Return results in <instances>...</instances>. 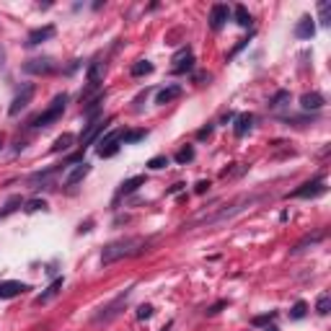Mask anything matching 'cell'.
Returning <instances> with one entry per match:
<instances>
[{"label":"cell","instance_id":"obj_9","mask_svg":"<svg viewBox=\"0 0 331 331\" xmlns=\"http://www.w3.org/2000/svg\"><path fill=\"white\" fill-rule=\"evenodd\" d=\"M106 124H112V119H96V122H91V124H86V129H83V135H80V150H86L88 145H96V140L101 137V132L106 129Z\"/></svg>","mask_w":331,"mask_h":331},{"label":"cell","instance_id":"obj_15","mask_svg":"<svg viewBox=\"0 0 331 331\" xmlns=\"http://www.w3.org/2000/svg\"><path fill=\"white\" fill-rule=\"evenodd\" d=\"M298 39H313L316 34V18H310V16H303L300 21L295 24V31H293Z\"/></svg>","mask_w":331,"mask_h":331},{"label":"cell","instance_id":"obj_31","mask_svg":"<svg viewBox=\"0 0 331 331\" xmlns=\"http://www.w3.org/2000/svg\"><path fill=\"white\" fill-rule=\"evenodd\" d=\"M324 238V233H316V236H305L303 241H300V243H295V248H293V254H300L303 251L305 246H310V243H318V241Z\"/></svg>","mask_w":331,"mask_h":331},{"label":"cell","instance_id":"obj_33","mask_svg":"<svg viewBox=\"0 0 331 331\" xmlns=\"http://www.w3.org/2000/svg\"><path fill=\"white\" fill-rule=\"evenodd\" d=\"M318 11H321V24L329 26V24H331V3H329V0H321V3H318Z\"/></svg>","mask_w":331,"mask_h":331},{"label":"cell","instance_id":"obj_4","mask_svg":"<svg viewBox=\"0 0 331 331\" xmlns=\"http://www.w3.org/2000/svg\"><path fill=\"white\" fill-rule=\"evenodd\" d=\"M129 295H132V287H127L124 293H119L112 303L109 305H104L98 313L93 316V324H106V321H112V318H117L119 316V310H122L124 305H127V300H129Z\"/></svg>","mask_w":331,"mask_h":331},{"label":"cell","instance_id":"obj_21","mask_svg":"<svg viewBox=\"0 0 331 331\" xmlns=\"http://www.w3.org/2000/svg\"><path fill=\"white\" fill-rule=\"evenodd\" d=\"M143 184H145V176H132V179H127V181H122V186H119V194H132V192H137Z\"/></svg>","mask_w":331,"mask_h":331},{"label":"cell","instance_id":"obj_25","mask_svg":"<svg viewBox=\"0 0 331 331\" xmlns=\"http://www.w3.org/2000/svg\"><path fill=\"white\" fill-rule=\"evenodd\" d=\"M104 98H106V93H98L93 101H88V106L83 109V114L88 117V119H93L96 114H98V109H101V104H104Z\"/></svg>","mask_w":331,"mask_h":331},{"label":"cell","instance_id":"obj_40","mask_svg":"<svg viewBox=\"0 0 331 331\" xmlns=\"http://www.w3.org/2000/svg\"><path fill=\"white\" fill-rule=\"evenodd\" d=\"M246 44H248V36H246V39H241V42H238V44L233 47V52H230L228 57H230V60H233V57H236V55H238V52H241V49H243Z\"/></svg>","mask_w":331,"mask_h":331},{"label":"cell","instance_id":"obj_36","mask_svg":"<svg viewBox=\"0 0 331 331\" xmlns=\"http://www.w3.org/2000/svg\"><path fill=\"white\" fill-rule=\"evenodd\" d=\"M223 308H228V300H217L215 305H210V308L205 310V316H210V318H212V316H217V313H220V310H223Z\"/></svg>","mask_w":331,"mask_h":331},{"label":"cell","instance_id":"obj_19","mask_svg":"<svg viewBox=\"0 0 331 331\" xmlns=\"http://www.w3.org/2000/svg\"><path fill=\"white\" fill-rule=\"evenodd\" d=\"M251 127H254V114H248V112H246V114H238V117H236V127H233V132H236V137H243Z\"/></svg>","mask_w":331,"mask_h":331},{"label":"cell","instance_id":"obj_42","mask_svg":"<svg viewBox=\"0 0 331 331\" xmlns=\"http://www.w3.org/2000/svg\"><path fill=\"white\" fill-rule=\"evenodd\" d=\"M184 186H186V184H174L171 189H168V194H179V192H181Z\"/></svg>","mask_w":331,"mask_h":331},{"label":"cell","instance_id":"obj_3","mask_svg":"<svg viewBox=\"0 0 331 331\" xmlns=\"http://www.w3.org/2000/svg\"><path fill=\"white\" fill-rule=\"evenodd\" d=\"M65 106H67V93H60L52 98V104H49L47 109L39 117L31 119V127H49V124H55L60 117L65 114Z\"/></svg>","mask_w":331,"mask_h":331},{"label":"cell","instance_id":"obj_39","mask_svg":"<svg viewBox=\"0 0 331 331\" xmlns=\"http://www.w3.org/2000/svg\"><path fill=\"white\" fill-rule=\"evenodd\" d=\"M212 129H215V124H207V127H202V129H197V140H210Z\"/></svg>","mask_w":331,"mask_h":331},{"label":"cell","instance_id":"obj_45","mask_svg":"<svg viewBox=\"0 0 331 331\" xmlns=\"http://www.w3.org/2000/svg\"><path fill=\"white\" fill-rule=\"evenodd\" d=\"M171 326H174V324H171V321H168V324H166L163 329H160V331H171Z\"/></svg>","mask_w":331,"mask_h":331},{"label":"cell","instance_id":"obj_38","mask_svg":"<svg viewBox=\"0 0 331 331\" xmlns=\"http://www.w3.org/2000/svg\"><path fill=\"white\" fill-rule=\"evenodd\" d=\"M150 316H153V305H140L137 308V318L140 321H148Z\"/></svg>","mask_w":331,"mask_h":331},{"label":"cell","instance_id":"obj_37","mask_svg":"<svg viewBox=\"0 0 331 331\" xmlns=\"http://www.w3.org/2000/svg\"><path fill=\"white\" fill-rule=\"evenodd\" d=\"M18 205H24V199H21V197H13L11 202L5 205V210H3V212H0V215H11V212H13V210H16Z\"/></svg>","mask_w":331,"mask_h":331},{"label":"cell","instance_id":"obj_5","mask_svg":"<svg viewBox=\"0 0 331 331\" xmlns=\"http://www.w3.org/2000/svg\"><path fill=\"white\" fill-rule=\"evenodd\" d=\"M324 194H326V181H324V176H318V179H313V181L300 184L295 192H290L287 197H293V199H316V197H324Z\"/></svg>","mask_w":331,"mask_h":331},{"label":"cell","instance_id":"obj_24","mask_svg":"<svg viewBox=\"0 0 331 331\" xmlns=\"http://www.w3.org/2000/svg\"><path fill=\"white\" fill-rule=\"evenodd\" d=\"M174 160H176L179 166L192 163V160H194V148H192V145H184V148H181V150H179V153L174 155Z\"/></svg>","mask_w":331,"mask_h":331},{"label":"cell","instance_id":"obj_11","mask_svg":"<svg viewBox=\"0 0 331 331\" xmlns=\"http://www.w3.org/2000/svg\"><path fill=\"white\" fill-rule=\"evenodd\" d=\"M55 34H57V29H55L52 24L39 26V29H31V31H29V36H26V47H39L42 42H49Z\"/></svg>","mask_w":331,"mask_h":331},{"label":"cell","instance_id":"obj_29","mask_svg":"<svg viewBox=\"0 0 331 331\" xmlns=\"http://www.w3.org/2000/svg\"><path fill=\"white\" fill-rule=\"evenodd\" d=\"M73 143H75V137H73V135H62V137H57V140H55V145H52V153H60V150H67Z\"/></svg>","mask_w":331,"mask_h":331},{"label":"cell","instance_id":"obj_14","mask_svg":"<svg viewBox=\"0 0 331 331\" xmlns=\"http://www.w3.org/2000/svg\"><path fill=\"white\" fill-rule=\"evenodd\" d=\"M62 285H65V279H62V277H55L52 282L47 285L44 293L34 298V305H44V303H49L52 298H57V295H60V290H62Z\"/></svg>","mask_w":331,"mask_h":331},{"label":"cell","instance_id":"obj_30","mask_svg":"<svg viewBox=\"0 0 331 331\" xmlns=\"http://www.w3.org/2000/svg\"><path fill=\"white\" fill-rule=\"evenodd\" d=\"M189 70H194V57H192V55L184 57V60H179V65H174V73H176V75L189 73Z\"/></svg>","mask_w":331,"mask_h":331},{"label":"cell","instance_id":"obj_2","mask_svg":"<svg viewBox=\"0 0 331 331\" xmlns=\"http://www.w3.org/2000/svg\"><path fill=\"white\" fill-rule=\"evenodd\" d=\"M254 202H256L254 194H243V197L233 199L230 205H223V207H220L217 212H212V215H199V217L192 220L189 225H184V230H192V228H197V225H217V223H225V220H233L236 215L246 212V210L251 207Z\"/></svg>","mask_w":331,"mask_h":331},{"label":"cell","instance_id":"obj_23","mask_svg":"<svg viewBox=\"0 0 331 331\" xmlns=\"http://www.w3.org/2000/svg\"><path fill=\"white\" fill-rule=\"evenodd\" d=\"M148 137V129H129V132H122V143L124 145H135L140 140Z\"/></svg>","mask_w":331,"mask_h":331},{"label":"cell","instance_id":"obj_34","mask_svg":"<svg viewBox=\"0 0 331 331\" xmlns=\"http://www.w3.org/2000/svg\"><path fill=\"white\" fill-rule=\"evenodd\" d=\"M166 166H168V158H166V155H155V158L148 160V168H150V171H160V168H166Z\"/></svg>","mask_w":331,"mask_h":331},{"label":"cell","instance_id":"obj_47","mask_svg":"<svg viewBox=\"0 0 331 331\" xmlns=\"http://www.w3.org/2000/svg\"><path fill=\"white\" fill-rule=\"evenodd\" d=\"M0 148H3V137H0Z\"/></svg>","mask_w":331,"mask_h":331},{"label":"cell","instance_id":"obj_7","mask_svg":"<svg viewBox=\"0 0 331 331\" xmlns=\"http://www.w3.org/2000/svg\"><path fill=\"white\" fill-rule=\"evenodd\" d=\"M34 93H36V86H34V83H24V88L16 93V98L11 101V106H8V114H11V117H18L29 104H31Z\"/></svg>","mask_w":331,"mask_h":331},{"label":"cell","instance_id":"obj_26","mask_svg":"<svg viewBox=\"0 0 331 331\" xmlns=\"http://www.w3.org/2000/svg\"><path fill=\"white\" fill-rule=\"evenodd\" d=\"M316 310H318V316H329V310H331V295H329V293H321V295H318Z\"/></svg>","mask_w":331,"mask_h":331},{"label":"cell","instance_id":"obj_46","mask_svg":"<svg viewBox=\"0 0 331 331\" xmlns=\"http://www.w3.org/2000/svg\"><path fill=\"white\" fill-rule=\"evenodd\" d=\"M264 331H279V329H277V326H274V324H272V326H267V329H264Z\"/></svg>","mask_w":331,"mask_h":331},{"label":"cell","instance_id":"obj_6","mask_svg":"<svg viewBox=\"0 0 331 331\" xmlns=\"http://www.w3.org/2000/svg\"><path fill=\"white\" fill-rule=\"evenodd\" d=\"M119 140H122V129H114L104 137L96 140V153L98 158H114L119 153Z\"/></svg>","mask_w":331,"mask_h":331},{"label":"cell","instance_id":"obj_1","mask_svg":"<svg viewBox=\"0 0 331 331\" xmlns=\"http://www.w3.org/2000/svg\"><path fill=\"white\" fill-rule=\"evenodd\" d=\"M153 238H143V236H127V238H119V241H112L109 246H104L101 251V264H114L119 259H129V256H140L145 254Z\"/></svg>","mask_w":331,"mask_h":331},{"label":"cell","instance_id":"obj_17","mask_svg":"<svg viewBox=\"0 0 331 331\" xmlns=\"http://www.w3.org/2000/svg\"><path fill=\"white\" fill-rule=\"evenodd\" d=\"M179 96H181V86H179V83H171V86L160 88V91L155 93V104H160V106H163V104H171L174 98H179Z\"/></svg>","mask_w":331,"mask_h":331},{"label":"cell","instance_id":"obj_41","mask_svg":"<svg viewBox=\"0 0 331 331\" xmlns=\"http://www.w3.org/2000/svg\"><path fill=\"white\" fill-rule=\"evenodd\" d=\"M207 189H210V181H205V179H202V181H197V186H194V192H197V194H205V192H207Z\"/></svg>","mask_w":331,"mask_h":331},{"label":"cell","instance_id":"obj_35","mask_svg":"<svg viewBox=\"0 0 331 331\" xmlns=\"http://www.w3.org/2000/svg\"><path fill=\"white\" fill-rule=\"evenodd\" d=\"M277 318V310H269V313H264V316H256L251 324L254 326H269V321H274Z\"/></svg>","mask_w":331,"mask_h":331},{"label":"cell","instance_id":"obj_18","mask_svg":"<svg viewBox=\"0 0 331 331\" xmlns=\"http://www.w3.org/2000/svg\"><path fill=\"white\" fill-rule=\"evenodd\" d=\"M88 174H91V163H86V160H83V163H78V166L73 168V171H70V174L65 176V184H67V186H75V184L83 181V179H86Z\"/></svg>","mask_w":331,"mask_h":331},{"label":"cell","instance_id":"obj_13","mask_svg":"<svg viewBox=\"0 0 331 331\" xmlns=\"http://www.w3.org/2000/svg\"><path fill=\"white\" fill-rule=\"evenodd\" d=\"M29 290L26 282H16V279H8V282H0V300H11V298H18L24 295Z\"/></svg>","mask_w":331,"mask_h":331},{"label":"cell","instance_id":"obj_44","mask_svg":"<svg viewBox=\"0 0 331 331\" xmlns=\"http://www.w3.org/2000/svg\"><path fill=\"white\" fill-rule=\"evenodd\" d=\"M233 119H236V114H233V112H228V114H225V117H223V122H225V124H228V122H233Z\"/></svg>","mask_w":331,"mask_h":331},{"label":"cell","instance_id":"obj_10","mask_svg":"<svg viewBox=\"0 0 331 331\" xmlns=\"http://www.w3.org/2000/svg\"><path fill=\"white\" fill-rule=\"evenodd\" d=\"M55 70H57V62L52 57H34L29 62H24V73L29 75H52Z\"/></svg>","mask_w":331,"mask_h":331},{"label":"cell","instance_id":"obj_16","mask_svg":"<svg viewBox=\"0 0 331 331\" xmlns=\"http://www.w3.org/2000/svg\"><path fill=\"white\" fill-rule=\"evenodd\" d=\"M324 104H326V98L321 96L318 91H310V93H303V96H300V106H303L305 112H318Z\"/></svg>","mask_w":331,"mask_h":331},{"label":"cell","instance_id":"obj_22","mask_svg":"<svg viewBox=\"0 0 331 331\" xmlns=\"http://www.w3.org/2000/svg\"><path fill=\"white\" fill-rule=\"evenodd\" d=\"M230 13H233V18H236V24L238 26H243V29H248V26H251L254 21H251V13H248L246 11V8L243 5H236L233 8V11H230Z\"/></svg>","mask_w":331,"mask_h":331},{"label":"cell","instance_id":"obj_32","mask_svg":"<svg viewBox=\"0 0 331 331\" xmlns=\"http://www.w3.org/2000/svg\"><path fill=\"white\" fill-rule=\"evenodd\" d=\"M39 210H47V202L44 199H29V202H24V212H39Z\"/></svg>","mask_w":331,"mask_h":331},{"label":"cell","instance_id":"obj_12","mask_svg":"<svg viewBox=\"0 0 331 331\" xmlns=\"http://www.w3.org/2000/svg\"><path fill=\"white\" fill-rule=\"evenodd\" d=\"M228 18H230V8L223 5V3H215L212 11H210V29H212V31H220V29L228 24Z\"/></svg>","mask_w":331,"mask_h":331},{"label":"cell","instance_id":"obj_20","mask_svg":"<svg viewBox=\"0 0 331 331\" xmlns=\"http://www.w3.org/2000/svg\"><path fill=\"white\" fill-rule=\"evenodd\" d=\"M153 73V62H148V60H137V62L129 67V75L132 78H143V75H150Z\"/></svg>","mask_w":331,"mask_h":331},{"label":"cell","instance_id":"obj_28","mask_svg":"<svg viewBox=\"0 0 331 331\" xmlns=\"http://www.w3.org/2000/svg\"><path fill=\"white\" fill-rule=\"evenodd\" d=\"M305 313H308V303H305V300H298V303L290 308V318H293V321L305 318Z\"/></svg>","mask_w":331,"mask_h":331},{"label":"cell","instance_id":"obj_43","mask_svg":"<svg viewBox=\"0 0 331 331\" xmlns=\"http://www.w3.org/2000/svg\"><path fill=\"white\" fill-rule=\"evenodd\" d=\"M5 67V49H3V44H0V70Z\"/></svg>","mask_w":331,"mask_h":331},{"label":"cell","instance_id":"obj_8","mask_svg":"<svg viewBox=\"0 0 331 331\" xmlns=\"http://www.w3.org/2000/svg\"><path fill=\"white\" fill-rule=\"evenodd\" d=\"M104 70H106V65L101 62V60H93V62L88 65V73H86V83H88V88H86V93H80V101H83V98H88V93L96 91V88L101 86Z\"/></svg>","mask_w":331,"mask_h":331},{"label":"cell","instance_id":"obj_27","mask_svg":"<svg viewBox=\"0 0 331 331\" xmlns=\"http://www.w3.org/2000/svg\"><path fill=\"white\" fill-rule=\"evenodd\" d=\"M285 104H290V91H277L272 98H269V109H279V106H285Z\"/></svg>","mask_w":331,"mask_h":331}]
</instances>
